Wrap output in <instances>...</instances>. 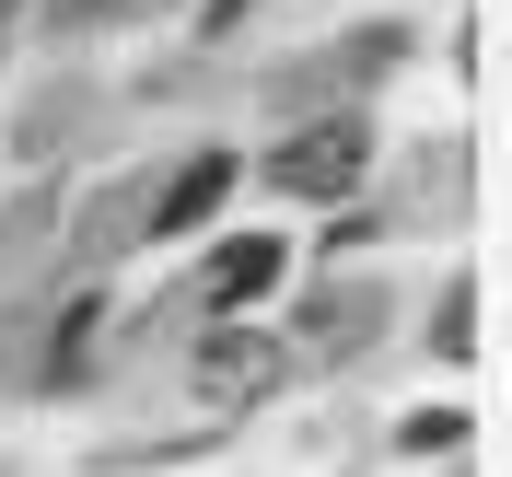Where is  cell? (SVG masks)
<instances>
[{"label": "cell", "instance_id": "cell-1", "mask_svg": "<svg viewBox=\"0 0 512 477\" xmlns=\"http://www.w3.org/2000/svg\"><path fill=\"white\" fill-rule=\"evenodd\" d=\"M361 152H373V140H361V128L338 117V128H303V140H291V152L268 163V175H280L291 198H350V187H361Z\"/></svg>", "mask_w": 512, "mask_h": 477}, {"label": "cell", "instance_id": "cell-2", "mask_svg": "<svg viewBox=\"0 0 512 477\" xmlns=\"http://www.w3.org/2000/svg\"><path fill=\"white\" fill-rule=\"evenodd\" d=\"M280 384V338H256V326H222L210 350H198V396L210 408H256Z\"/></svg>", "mask_w": 512, "mask_h": 477}, {"label": "cell", "instance_id": "cell-3", "mask_svg": "<svg viewBox=\"0 0 512 477\" xmlns=\"http://www.w3.org/2000/svg\"><path fill=\"white\" fill-rule=\"evenodd\" d=\"M233 198V152H198L187 175H175V187H163V210H152V233H198L210 222V210H222Z\"/></svg>", "mask_w": 512, "mask_h": 477}, {"label": "cell", "instance_id": "cell-4", "mask_svg": "<svg viewBox=\"0 0 512 477\" xmlns=\"http://www.w3.org/2000/svg\"><path fill=\"white\" fill-rule=\"evenodd\" d=\"M268 280H280V245H268V233H233V245L210 256V303H256Z\"/></svg>", "mask_w": 512, "mask_h": 477}]
</instances>
